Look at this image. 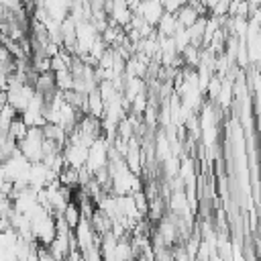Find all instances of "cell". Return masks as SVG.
<instances>
[{
  "label": "cell",
  "mask_w": 261,
  "mask_h": 261,
  "mask_svg": "<svg viewBox=\"0 0 261 261\" xmlns=\"http://www.w3.org/2000/svg\"><path fill=\"white\" fill-rule=\"evenodd\" d=\"M43 145H45L43 126H29V133L18 141V149L29 161H43Z\"/></svg>",
  "instance_id": "6da1fadb"
},
{
  "label": "cell",
  "mask_w": 261,
  "mask_h": 261,
  "mask_svg": "<svg viewBox=\"0 0 261 261\" xmlns=\"http://www.w3.org/2000/svg\"><path fill=\"white\" fill-rule=\"evenodd\" d=\"M137 14H141L145 20H149L151 24L157 27V22L161 20V16L165 14V6L161 0H141V4L135 10Z\"/></svg>",
  "instance_id": "7a4b0ae2"
},
{
  "label": "cell",
  "mask_w": 261,
  "mask_h": 261,
  "mask_svg": "<svg viewBox=\"0 0 261 261\" xmlns=\"http://www.w3.org/2000/svg\"><path fill=\"white\" fill-rule=\"evenodd\" d=\"M179 29H181V24L177 20V14L165 10V14L161 16V20L157 22V35L159 37H173Z\"/></svg>",
  "instance_id": "3957f363"
},
{
  "label": "cell",
  "mask_w": 261,
  "mask_h": 261,
  "mask_svg": "<svg viewBox=\"0 0 261 261\" xmlns=\"http://www.w3.org/2000/svg\"><path fill=\"white\" fill-rule=\"evenodd\" d=\"M88 114L98 116V118H104V114H106V100L98 88L88 94Z\"/></svg>",
  "instance_id": "277c9868"
},
{
  "label": "cell",
  "mask_w": 261,
  "mask_h": 261,
  "mask_svg": "<svg viewBox=\"0 0 261 261\" xmlns=\"http://www.w3.org/2000/svg\"><path fill=\"white\" fill-rule=\"evenodd\" d=\"M175 14H177L179 24H181V27H186V29H188V27H192V24L202 16V14H200V10H198V6H196L194 2H186V4L175 12Z\"/></svg>",
  "instance_id": "5b68a950"
},
{
  "label": "cell",
  "mask_w": 261,
  "mask_h": 261,
  "mask_svg": "<svg viewBox=\"0 0 261 261\" xmlns=\"http://www.w3.org/2000/svg\"><path fill=\"white\" fill-rule=\"evenodd\" d=\"M63 218H65V222H67L71 228H75V226L82 222V218H84L82 206H80L75 200H71V202L65 206V210H63Z\"/></svg>",
  "instance_id": "8992f818"
},
{
  "label": "cell",
  "mask_w": 261,
  "mask_h": 261,
  "mask_svg": "<svg viewBox=\"0 0 261 261\" xmlns=\"http://www.w3.org/2000/svg\"><path fill=\"white\" fill-rule=\"evenodd\" d=\"M73 73L71 69H61V71H55V84H57V90L61 92H67V90H73Z\"/></svg>",
  "instance_id": "52a82bcc"
},
{
  "label": "cell",
  "mask_w": 261,
  "mask_h": 261,
  "mask_svg": "<svg viewBox=\"0 0 261 261\" xmlns=\"http://www.w3.org/2000/svg\"><path fill=\"white\" fill-rule=\"evenodd\" d=\"M27 133H29V124H27V122H24V118L18 114V116L10 122V128H8V133H6V135H8V137H12V139H16V141H20Z\"/></svg>",
  "instance_id": "ba28073f"
},
{
  "label": "cell",
  "mask_w": 261,
  "mask_h": 261,
  "mask_svg": "<svg viewBox=\"0 0 261 261\" xmlns=\"http://www.w3.org/2000/svg\"><path fill=\"white\" fill-rule=\"evenodd\" d=\"M173 41H175V47H177V51L181 53L188 45H192V37H190V31L186 29V27H181L175 35H173Z\"/></svg>",
  "instance_id": "9c48e42d"
}]
</instances>
